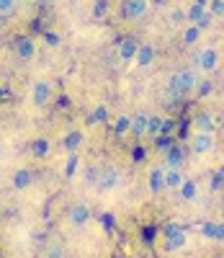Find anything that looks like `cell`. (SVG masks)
<instances>
[{
  "label": "cell",
  "instance_id": "1",
  "mask_svg": "<svg viewBox=\"0 0 224 258\" xmlns=\"http://www.w3.org/2000/svg\"><path fill=\"white\" fill-rule=\"evenodd\" d=\"M175 75H178V93H181V98L191 96L196 91V85H198L193 70H181V73H175Z\"/></svg>",
  "mask_w": 224,
  "mask_h": 258
},
{
  "label": "cell",
  "instance_id": "2",
  "mask_svg": "<svg viewBox=\"0 0 224 258\" xmlns=\"http://www.w3.org/2000/svg\"><path fill=\"white\" fill-rule=\"evenodd\" d=\"M98 188L101 191H111L116 183H119V170L114 168V165H106V168H101L98 170Z\"/></svg>",
  "mask_w": 224,
  "mask_h": 258
},
{
  "label": "cell",
  "instance_id": "3",
  "mask_svg": "<svg viewBox=\"0 0 224 258\" xmlns=\"http://www.w3.org/2000/svg\"><path fill=\"white\" fill-rule=\"evenodd\" d=\"M150 8V0H126L121 6V16L124 18H142Z\"/></svg>",
  "mask_w": 224,
  "mask_h": 258
},
{
  "label": "cell",
  "instance_id": "4",
  "mask_svg": "<svg viewBox=\"0 0 224 258\" xmlns=\"http://www.w3.org/2000/svg\"><path fill=\"white\" fill-rule=\"evenodd\" d=\"M49 98H52V85L47 83V80H39L36 85H34V93H31V101H34V106H47L49 103Z\"/></svg>",
  "mask_w": 224,
  "mask_h": 258
},
{
  "label": "cell",
  "instance_id": "5",
  "mask_svg": "<svg viewBox=\"0 0 224 258\" xmlns=\"http://www.w3.org/2000/svg\"><path fill=\"white\" fill-rule=\"evenodd\" d=\"M191 147H193L196 155H204V153H209V150H214V132H196Z\"/></svg>",
  "mask_w": 224,
  "mask_h": 258
},
{
  "label": "cell",
  "instance_id": "6",
  "mask_svg": "<svg viewBox=\"0 0 224 258\" xmlns=\"http://www.w3.org/2000/svg\"><path fill=\"white\" fill-rule=\"evenodd\" d=\"M34 52H36V47H34V39H31V36H21V39L16 41V54H18L21 59H31Z\"/></svg>",
  "mask_w": 224,
  "mask_h": 258
},
{
  "label": "cell",
  "instance_id": "7",
  "mask_svg": "<svg viewBox=\"0 0 224 258\" xmlns=\"http://www.w3.org/2000/svg\"><path fill=\"white\" fill-rule=\"evenodd\" d=\"M198 64L204 70H216L219 68V52L211 49V47H206L204 52H201V57H198Z\"/></svg>",
  "mask_w": 224,
  "mask_h": 258
},
{
  "label": "cell",
  "instance_id": "8",
  "mask_svg": "<svg viewBox=\"0 0 224 258\" xmlns=\"http://www.w3.org/2000/svg\"><path fill=\"white\" fill-rule=\"evenodd\" d=\"M80 145H83V132H80V129H70V132H67V137L62 140V147L67 150V155L78 153Z\"/></svg>",
  "mask_w": 224,
  "mask_h": 258
},
{
  "label": "cell",
  "instance_id": "9",
  "mask_svg": "<svg viewBox=\"0 0 224 258\" xmlns=\"http://www.w3.org/2000/svg\"><path fill=\"white\" fill-rule=\"evenodd\" d=\"M152 59H155V47L152 44H139L137 54H134V62H137L139 68H147V64H152Z\"/></svg>",
  "mask_w": 224,
  "mask_h": 258
},
{
  "label": "cell",
  "instance_id": "10",
  "mask_svg": "<svg viewBox=\"0 0 224 258\" xmlns=\"http://www.w3.org/2000/svg\"><path fill=\"white\" fill-rule=\"evenodd\" d=\"M31 183H34V176H31L29 168H18L16 173H13V186H16L18 191H26Z\"/></svg>",
  "mask_w": 224,
  "mask_h": 258
},
{
  "label": "cell",
  "instance_id": "11",
  "mask_svg": "<svg viewBox=\"0 0 224 258\" xmlns=\"http://www.w3.org/2000/svg\"><path fill=\"white\" fill-rule=\"evenodd\" d=\"M137 41H134L131 36H126L124 41H121V44H119V57L124 59V62H131L134 59V54H137Z\"/></svg>",
  "mask_w": 224,
  "mask_h": 258
},
{
  "label": "cell",
  "instance_id": "12",
  "mask_svg": "<svg viewBox=\"0 0 224 258\" xmlns=\"http://www.w3.org/2000/svg\"><path fill=\"white\" fill-rule=\"evenodd\" d=\"M165 238H170V243H168L170 250H178V248H183V245H186V232H183V230H178V227L165 230Z\"/></svg>",
  "mask_w": 224,
  "mask_h": 258
},
{
  "label": "cell",
  "instance_id": "13",
  "mask_svg": "<svg viewBox=\"0 0 224 258\" xmlns=\"http://www.w3.org/2000/svg\"><path fill=\"white\" fill-rule=\"evenodd\" d=\"M165 188V168H152L150 170V191H163Z\"/></svg>",
  "mask_w": 224,
  "mask_h": 258
},
{
  "label": "cell",
  "instance_id": "14",
  "mask_svg": "<svg viewBox=\"0 0 224 258\" xmlns=\"http://www.w3.org/2000/svg\"><path fill=\"white\" fill-rule=\"evenodd\" d=\"M181 163H183V150L181 147H168L165 150V168H181Z\"/></svg>",
  "mask_w": 224,
  "mask_h": 258
},
{
  "label": "cell",
  "instance_id": "15",
  "mask_svg": "<svg viewBox=\"0 0 224 258\" xmlns=\"http://www.w3.org/2000/svg\"><path fill=\"white\" fill-rule=\"evenodd\" d=\"M183 173H181V168H165V188H181L183 183Z\"/></svg>",
  "mask_w": 224,
  "mask_h": 258
},
{
  "label": "cell",
  "instance_id": "16",
  "mask_svg": "<svg viewBox=\"0 0 224 258\" xmlns=\"http://www.w3.org/2000/svg\"><path fill=\"white\" fill-rule=\"evenodd\" d=\"M147 129H150V116L147 114H137V116L131 119V129H129V132L142 137V135H147Z\"/></svg>",
  "mask_w": 224,
  "mask_h": 258
},
{
  "label": "cell",
  "instance_id": "17",
  "mask_svg": "<svg viewBox=\"0 0 224 258\" xmlns=\"http://www.w3.org/2000/svg\"><path fill=\"white\" fill-rule=\"evenodd\" d=\"M88 217H91V212H88L85 204H75V207L70 209V220H72V225H83V222H88Z\"/></svg>",
  "mask_w": 224,
  "mask_h": 258
},
{
  "label": "cell",
  "instance_id": "18",
  "mask_svg": "<svg viewBox=\"0 0 224 258\" xmlns=\"http://www.w3.org/2000/svg\"><path fill=\"white\" fill-rule=\"evenodd\" d=\"M204 13H206V6H201V3H196V0H193V3H191V8L186 11V21L196 24V21H198L201 16H204Z\"/></svg>",
  "mask_w": 224,
  "mask_h": 258
},
{
  "label": "cell",
  "instance_id": "19",
  "mask_svg": "<svg viewBox=\"0 0 224 258\" xmlns=\"http://www.w3.org/2000/svg\"><path fill=\"white\" fill-rule=\"evenodd\" d=\"M193 124H196L198 132H214V121H211V116H206V114H198Z\"/></svg>",
  "mask_w": 224,
  "mask_h": 258
},
{
  "label": "cell",
  "instance_id": "20",
  "mask_svg": "<svg viewBox=\"0 0 224 258\" xmlns=\"http://www.w3.org/2000/svg\"><path fill=\"white\" fill-rule=\"evenodd\" d=\"M196 191H198V186H196L193 181H183V183H181V197H183L186 202H193V199H196Z\"/></svg>",
  "mask_w": 224,
  "mask_h": 258
},
{
  "label": "cell",
  "instance_id": "21",
  "mask_svg": "<svg viewBox=\"0 0 224 258\" xmlns=\"http://www.w3.org/2000/svg\"><path fill=\"white\" fill-rule=\"evenodd\" d=\"M31 153H34L36 158H47V155H49V140H36V142L31 145Z\"/></svg>",
  "mask_w": 224,
  "mask_h": 258
},
{
  "label": "cell",
  "instance_id": "22",
  "mask_svg": "<svg viewBox=\"0 0 224 258\" xmlns=\"http://www.w3.org/2000/svg\"><path fill=\"white\" fill-rule=\"evenodd\" d=\"M204 235H209V238H214V240H224V225L209 222V225L204 227Z\"/></svg>",
  "mask_w": 224,
  "mask_h": 258
},
{
  "label": "cell",
  "instance_id": "23",
  "mask_svg": "<svg viewBox=\"0 0 224 258\" xmlns=\"http://www.w3.org/2000/svg\"><path fill=\"white\" fill-rule=\"evenodd\" d=\"M78 163H80L78 153H70V158H67V165H64V176H67V178H72V176L78 173Z\"/></svg>",
  "mask_w": 224,
  "mask_h": 258
},
{
  "label": "cell",
  "instance_id": "24",
  "mask_svg": "<svg viewBox=\"0 0 224 258\" xmlns=\"http://www.w3.org/2000/svg\"><path fill=\"white\" fill-rule=\"evenodd\" d=\"M198 39H201V29L198 26H186V31H183V41H186V44H196Z\"/></svg>",
  "mask_w": 224,
  "mask_h": 258
},
{
  "label": "cell",
  "instance_id": "25",
  "mask_svg": "<svg viewBox=\"0 0 224 258\" xmlns=\"http://www.w3.org/2000/svg\"><path fill=\"white\" fill-rule=\"evenodd\" d=\"M206 11H209L211 16H224V0H209Z\"/></svg>",
  "mask_w": 224,
  "mask_h": 258
},
{
  "label": "cell",
  "instance_id": "26",
  "mask_svg": "<svg viewBox=\"0 0 224 258\" xmlns=\"http://www.w3.org/2000/svg\"><path fill=\"white\" fill-rule=\"evenodd\" d=\"M131 129V119L129 116H121L119 121H116V135H126Z\"/></svg>",
  "mask_w": 224,
  "mask_h": 258
},
{
  "label": "cell",
  "instance_id": "27",
  "mask_svg": "<svg viewBox=\"0 0 224 258\" xmlns=\"http://www.w3.org/2000/svg\"><path fill=\"white\" fill-rule=\"evenodd\" d=\"M47 258H67V255H64V245H59V243H52V245H49V253H47Z\"/></svg>",
  "mask_w": 224,
  "mask_h": 258
},
{
  "label": "cell",
  "instance_id": "28",
  "mask_svg": "<svg viewBox=\"0 0 224 258\" xmlns=\"http://www.w3.org/2000/svg\"><path fill=\"white\" fill-rule=\"evenodd\" d=\"M211 88H214L211 80H204V83H198V85H196V93H198L201 98H204V96H209V93H211Z\"/></svg>",
  "mask_w": 224,
  "mask_h": 258
},
{
  "label": "cell",
  "instance_id": "29",
  "mask_svg": "<svg viewBox=\"0 0 224 258\" xmlns=\"http://www.w3.org/2000/svg\"><path fill=\"white\" fill-rule=\"evenodd\" d=\"M211 21H214V16H211V13H209V11H206V13H204V16H201V18H198V21H196V24H193V26H198V29H201V31H204V29H209V24H211Z\"/></svg>",
  "mask_w": 224,
  "mask_h": 258
},
{
  "label": "cell",
  "instance_id": "30",
  "mask_svg": "<svg viewBox=\"0 0 224 258\" xmlns=\"http://www.w3.org/2000/svg\"><path fill=\"white\" fill-rule=\"evenodd\" d=\"M160 126H163V119L160 116H150V135H160Z\"/></svg>",
  "mask_w": 224,
  "mask_h": 258
},
{
  "label": "cell",
  "instance_id": "31",
  "mask_svg": "<svg viewBox=\"0 0 224 258\" xmlns=\"http://www.w3.org/2000/svg\"><path fill=\"white\" fill-rule=\"evenodd\" d=\"M16 8V0H0V16H8Z\"/></svg>",
  "mask_w": 224,
  "mask_h": 258
},
{
  "label": "cell",
  "instance_id": "32",
  "mask_svg": "<svg viewBox=\"0 0 224 258\" xmlns=\"http://www.w3.org/2000/svg\"><path fill=\"white\" fill-rule=\"evenodd\" d=\"M106 119H108V111L103 109V106H98V109H96V114L91 116V124H93V121H106Z\"/></svg>",
  "mask_w": 224,
  "mask_h": 258
},
{
  "label": "cell",
  "instance_id": "33",
  "mask_svg": "<svg viewBox=\"0 0 224 258\" xmlns=\"http://www.w3.org/2000/svg\"><path fill=\"white\" fill-rule=\"evenodd\" d=\"M106 11H108V0H98V3H96V16H101Z\"/></svg>",
  "mask_w": 224,
  "mask_h": 258
},
{
  "label": "cell",
  "instance_id": "34",
  "mask_svg": "<svg viewBox=\"0 0 224 258\" xmlns=\"http://www.w3.org/2000/svg\"><path fill=\"white\" fill-rule=\"evenodd\" d=\"M170 132H173V121H170V119H165V121H163V126H160V135H170Z\"/></svg>",
  "mask_w": 224,
  "mask_h": 258
},
{
  "label": "cell",
  "instance_id": "35",
  "mask_svg": "<svg viewBox=\"0 0 224 258\" xmlns=\"http://www.w3.org/2000/svg\"><path fill=\"white\" fill-rule=\"evenodd\" d=\"M47 44H59V36H54V34H47Z\"/></svg>",
  "mask_w": 224,
  "mask_h": 258
},
{
  "label": "cell",
  "instance_id": "36",
  "mask_svg": "<svg viewBox=\"0 0 224 258\" xmlns=\"http://www.w3.org/2000/svg\"><path fill=\"white\" fill-rule=\"evenodd\" d=\"M152 3H155V6H163V3H165V0H152Z\"/></svg>",
  "mask_w": 224,
  "mask_h": 258
},
{
  "label": "cell",
  "instance_id": "37",
  "mask_svg": "<svg viewBox=\"0 0 224 258\" xmlns=\"http://www.w3.org/2000/svg\"><path fill=\"white\" fill-rule=\"evenodd\" d=\"M196 3H201V6H209V0H196Z\"/></svg>",
  "mask_w": 224,
  "mask_h": 258
},
{
  "label": "cell",
  "instance_id": "38",
  "mask_svg": "<svg viewBox=\"0 0 224 258\" xmlns=\"http://www.w3.org/2000/svg\"><path fill=\"white\" fill-rule=\"evenodd\" d=\"M219 178H224V168H221V170H219Z\"/></svg>",
  "mask_w": 224,
  "mask_h": 258
},
{
  "label": "cell",
  "instance_id": "39",
  "mask_svg": "<svg viewBox=\"0 0 224 258\" xmlns=\"http://www.w3.org/2000/svg\"><path fill=\"white\" fill-rule=\"evenodd\" d=\"M221 85H224V80H221Z\"/></svg>",
  "mask_w": 224,
  "mask_h": 258
}]
</instances>
